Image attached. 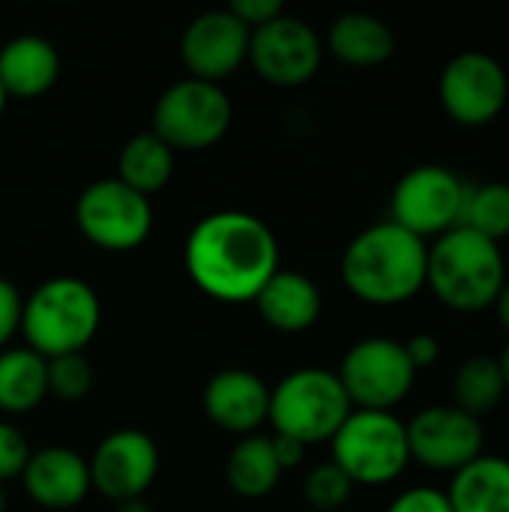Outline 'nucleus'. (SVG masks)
Instances as JSON below:
<instances>
[{"instance_id":"4c0bfd02","label":"nucleus","mask_w":509,"mask_h":512,"mask_svg":"<svg viewBox=\"0 0 509 512\" xmlns=\"http://www.w3.org/2000/svg\"><path fill=\"white\" fill-rule=\"evenodd\" d=\"M6 102H9V96H6L3 87H0V117H3V111H6Z\"/></svg>"},{"instance_id":"58836bf2","label":"nucleus","mask_w":509,"mask_h":512,"mask_svg":"<svg viewBox=\"0 0 509 512\" xmlns=\"http://www.w3.org/2000/svg\"><path fill=\"white\" fill-rule=\"evenodd\" d=\"M0 512H6V492H3V486H0Z\"/></svg>"},{"instance_id":"c756f323","label":"nucleus","mask_w":509,"mask_h":512,"mask_svg":"<svg viewBox=\"0 0 509 512\" xmlns=\"http://www.w3.org/2000/svg\"><path fill=\"white\" fill-rule=\"evenodd\" d=\"M384 512H453L447 492L432 486H417L393 498V504Z\"/></svg>"},{"instance_id":"412c9836","label":"nucleus","mask_w":509,"mask_h":512,"mask_svg":"<svg viewBox=\"0 0 509 512\" xmlns=\"http://www.w3.org/2000/svg\"><path fill=\"white\" fill-rule=\"evenodd\" d=\"M447 501L453 512H509V459L483 453L453 474Z\"/></svg>"},{"instance_id":"473e14b6","label":"nucleus","mask_w":509,"mask_h":512,"mask_svg":"<svg viewBox=\"0 0 509 512\" xmlns=\"http://www.w3.org/2000/svg\"><path fill=\"white\" fill-rule=\"evenodd\" d=\"M405 345V354H408V360H411V366L420 372V369H429V366H435L438 360H441V342H438V336H432V333H414L408 342H402Z\"/></svg>"},{"instance_id":"2f4dec72","label":"nucleus","mask_w":509,"mask_h":512,"mask_svg":"<svg viewBox=\"0 0 509 512\" xmlns=\"http://www.w3.org/2000/svg\"><path fill=\"white\" fill-rule=\"evenodd\" d=\"M249 30H255V27H261V24H267V21H273V18H279L285 9H282V0H234L231 6H228Z\"/></svg>"},{"instance_id":"c9c22d12","label":"nucleus","mask_w":509,"mask_h":512,"mask_svg":"<svg viewBox=\"0 0 509 512\" xmlns=\"http://www.w3.org/2000/svg\"><path fill=\"white\" fill-rule=\"evenodd\" d=\"M114 512H153V510L144 504V498H132V501H120V504H114Z\"/></svg>"},{"instance_id":"f8f14e48","label":"nucleus","mask_w":509,"mask_h":512,"mask_svg":"<svg viewBox=\"0 0 509 512\" xmlns=\"http://www.w3.org/2000/svg\"><path fill=\"white\" fill-rule=\"evenodd\" d=\"M324 60V42L312 24L294 15H279L249 36V57L258 78L276 87H300L312 81Z\"/></svg>"},{"instance_id":"4be33fe9","label":"nucleus","mask_w":509,"mask_h":512,"mask_svg":"<svg viewBox=\"0 0 509 512\" xmlns=\"http://www.w3.org/2000/svg\"><path fill=\"white\" fill-rule=\"evenodd\" d=\"M48 396V360L36 351L3 348L0 351V411L27 414Z\"/></svg>"},{"instance_id":"c85d7f7f","label":"nucleus","mask_w":509,"mask_h":512,"mask_svg":"<svg viewBox=\"0 0 509 512\" xmlns=\"http://www.w3.org/2000/svg\"><path fill=\"white\" fill-rule=\"evenodd\" d=\"M30 444L27 438L6 420H0V486L9 480H21L27 459H30Z\"/></svg>"},{"instance_id":"6e6552de","label":"nucleus","mask_w":509,"mask_h":512,"mask_svg":"<svg viewBox=\"0 0 509 512\" xmlns=\"http://www.w3.org/2000/svg\"><path fill=\"white\" fill-rule=\"evenodd\" d=\"M336 378L351 408L393 411L408 399L417 369L411 366L402 342L387 336H366L345 351Z\"/></svg>"},{"instance_id":"ddd939ff","label":"nucleus","mask_w":509,"mask_h":512,"mask_svg":"<svg viewBox=\"0 0 509 512\" xmlns=\"http://www.w3.org/2000/svg\"><path fill=\"white\" fill-rule=\"evenodd\" d=\"M411 462L429 471H462L486 450L483 420L456 405H429L405 423Z\"/></svg>"},{"instance_id":"5701e85b","label":"nucleus","mask_w":509,"mask_h":512,"mask_svg":"<svg viewBox=\"0 0 509 512\" xmlns=\"http://www.w3.org/2000/svg\"><path fill=\"white\" fill-rule=\"evenodd\" d=\"M174 174V150L153 132L132 135L117 156V180L150 198L165 189Z\"/></svg>"},{"instance_id":"b1692460","label":"nucleus","mask_w":509,"mask_h":512,"mask_svg":"<svg viewBox=\"0 0 509 512\" xmlns=\"http://www.w3.org/2000/svg\"><path fill=\"white\" fill-rule=\"evenodd\" d=\"M228 486L240 498H264L279 486L282 468L273 453L270 435H246L234 444L225 465Z\"/></svg>"},{"instance_id":"7c9ffc66","label":"nucleus","mask_w":509,"mask_h":512,"mask_svg":"<svg viewBox=\"0 0 509 512\" xmlns=\"http://www.w3.org/2000/svg\"><path fill=\"white\" fill-rule=\"evenodd\" d=\"M21 309H24L21 291L0 276V351L12 342L15 333H21Z\"/></svg>"},{"instance_id":"20e7f679","label":"nucleus","mask_w":509,"mask_h":512,"mask_svg":"<svg viewBox=\"0 0 509 512\" xmlns=\"http://www.w3.org/2000/svg\"><path fill=\"white\" fill-rule=\"evenodd\" d=\"M102 324L99 294L78 276H51L30 291L21 309V336L39 357L84 354Z\"/></svg>"},{"instance_id":"f3484780","label":"nucleus","mask_w":509,"mask_h":512,"mask_svg":"<svg viewBox=\"0 0 509 512\" xmlns=\"http://www.w3.org/2000/svg\"><path fill=\"white\" fill-rule=\"evenodd\" d=\"M21 483L36 507L54 512L78 507L93 489L87 459L69 447H42L30 453Z\"/></svg>"},{"instance_id":"4468645a","label":"nucleus","mask_w":509,"mask_h":512,"mask_svg":"<svg viewBox=\"0 0 509 512\" xmlns=\"http://www.w3.org/2000/svg\"><path fill=\"white\" fill-rule=\"evenodd\" d=\"M90 486L108 501L141 498L159 474V450L141 429H117L105 435L87 459Z\"/></svg>"},{"instance_id":"a878e982","label":"nucleus","mask_w":509,"mask_h":512,"mask_svg":"<svg viewBox=\"0 0 509 512\" xmlns=\"http://www.w3.org/2000/svg\"><path fill=\"white\" fill-rule=\"evenodd\" d=\"M459 228H468L492 243H501L504 237H509V183L504 180L468 183Z\"/></svg>"},{"instance_id":"2eb2a0df","label":"nucleus","mask_w":509,"mask_h":512,"mask_svg":"<svg viewBox=\"0 0 509 512\" xmlns=\"http://www.w3.org/2000/svg\"><path fill=\"white\" fill-rule=\"evenodd\" d=\"M252 30L231 9H210L189 21L180 39V57L189 78L222 84L249 57Z\"/></svg>"},{"instance_id":"a211bd4d","label":"nucleus","mask_w":509,"mask_h":512,"mask_svg":"<svg viewBox=\"0 0 509 512\" xmlns=\"http://www.w3.org/2000/svg\"><path fill=\"white\" fill-rule=\"evenodd\" d=\"M57 78L60 54L45 36L24 33L0 45V87L9 99H39Z\"/></svg>"},{"instance_id":"aec40b11","label":"nucleus","mask_w":509,"mask_h":512,"mask_svg":"<svg viewBox=\"0 0 509 512\" xmlns=\"http://www.w3.org/2000/svg\"><path fill=\"white\" fill-rule=\"evenodd\" d=\"M327 51L357 69L381 66L396 51L393 27L369 12H345L327 30Z\"/></svg>"},{"instance_id":"393cba45","label":"nucleus","mask_w":509,"mask_h":512,"mask_svg":"<svg viewBox=\"0 0 509 512\" xmlns=\"http://www.w3.org/2000/svg\"><path fill=\"white\" fill-rule=\"evenodd\" d=\"M507 396L504 372L498 357L492 354H471L459 363L453 375V405L477 420L492 414Z\"/></svg>"},{"instance_id":"9b49d317","label":"nucleus","mask_w":509,"mask_h":512,"mask_svg":"<svg viewBox=\"0 0 509 512\" xmlns=\"http://www.w3.org/2000/svg\"><path fill=\"white\" fill-rule=\"evenodd\" d=\"M468 183L447 165H417L399 177L390 195V222L420 240L459 228Z\"/></svg>"},{"instance_id":"423d86ee","label":"nucleus","mask_w":509,"mask_h":512,"mask_svg":"<svg viewBox=\"0 0 509 512\" xmlns=\"http://www.w3.org/2000/svg\"><path fill=\"white\" fill-rule=\"evenodd\" d=\"M330 447L333 465H339L354 486H387L411 465L408 432L393 411L354 408Z\"/></svg>"},{"instance_id":"6ab92c4d","label":"nucleus","mask_w":509,"mask_h":512,"mask_svg":"<svg viewBox=\"0 0 509 512\" xmlns=\"http://www.w3.org/2000/svg\"><path fill=\"white\" fill-rule=\"evenodd\" d=\"M261 321L279 333H303L309 330L324 309V297L315 279L297 270H276L270 282L252 300Z\"/></svg>"},{"instance_id":"bb28decb","label":"nucleus","mask_w":509,"mask_h":512,"mask_svg":"<svg viewBox=\"0 0 509 512\" xmlns=\"http://www.w3.org/2000/svg\"><path fill=\"white\" fill-rule=\"evenodd\" d=\"M354 495V483L348 480V474L333 465V462H324L318 468H312L306 474V483H303V498L312 510L318 512H336L342 510Z\"/></svg>"},{"instance_id":"f257e3e1","label":"nucleus","mask_w":509,"mask_h":512,"mask_svg":"<svg viewBox=\"0 0 509 512\" xmlns=\"http://www.w3.org/2000/svg\"><path fill=\"white\" fill-rule=\"evenodd\" d=\"M183 264L201 294L219 303H252L279 270V240L255 213L216 210L186 234Z\"/></svg>"},{"instance_id":"0eeeda50","label":"nucleus","mask_w":509,"mask_h":512,"mask_svg":"<svg viewBox=\"0 0 509 512\" xmlns=\"http://www.w3.org/2000/svg\"><path fill=\"white\" fill-rule=\"evenodd\" d=\"M234 120V105L222 84L201 78H180L162 90L153 108V135L171 150H210L216 147Z\"/></svg>"},{"instance_id":"f03ea898","label":"nucleus","mask_w":509,"mask_h":512,"mask_svg":"<svg viewBox=\"0 0 509 512\" xmlns=\"http://www.w3.org/2000/svg\"><path fill=\"white\" fill-rule=\"evenodd\" d=\"M426 258L429 243L387 219L363 228L345 246L339 273L357 300L399 306L426 288Z\"/></svg>"},{"instance_id":"9d476101","label":"nucleus","mask_w":509,"mask_h":512,"mask_svg":"<svg viewBox=\"0 0 509 512\" xmlns=\"http://www.w3.org/2000/svg\"><path fill=\"white\" fill-rule=\"evenodd\" d=\"M438 99L453 123L468 126V129L489 126L507 108V69L489 51H480V48L459 51L441 69Z\"/></svg>"},{"instance_id":"cd10ccee","label":"nucleus","mask_w":509,"mask_h":512,"mask_svg":"<svg viewBox=\"0 0 509 512\" xmlns=\"http://www.w3.org/2000/svg\"><path fill=\"white\" fill-rule=\"evenodd\" d=\"M93 387V366L84 354H63L48 360V393L63 402H78Z\"/></svg>"},{"instance_id":"72a5a7b5","label":"nucleus","mask_w":509,"mask_h":512,"mask_svg":"<svg viewBox=\"0 0 509 512\" xmlns=\"http://www.w3.org/2000/svg\"><path fill=\"white\" fill-rule=\"evenodd\" d=\"M270 441H273V453H276V462H279V468H282V471L297 468V465L303 462L306 447H303L300 441L285 438V435H270Z\"/></svg>"},{"instance_id":"dca6fc26","label":"nucleus","mask_w":509,"mask_h":512,"mask_svg":"<svg viewBox=\"0 0 509 512\" xmlns=\"http://www.w3.org/2000/svg\"><path fill=\"white\" fill-rule=\"evenodd\" d=\"M204 411L231 435H258L270 411V387L249 369H222L204 387Z\"/></svg>"},{"instance_id":"1a4fd4ad","label":"nucleus","mask_w":509,"mask_h":512,"mask_svg":"<svg viewBox=\"0 0 509 512\" xmlns=\"http://www.w3.org/2000/svg\"><path fill=\"white\" fill-rule=\"evenodd\" d=\"M75 225L96 249L132 252L153 231L150 198L117 177L93 180L75 201Z\"/></svg>"},{"instance_id":"39448f33","label":"nucleus","mask_w":509,"mask_h":512,"mask_svg":"<svg viewBox=\"0 0 509 512\" xmlns=\"http://www.w3.org/2000/svg\"><path fill=\"white\" fill-rule=\"evenodd\" d=\"M351 411L354 408L336 372L306 366L294 369L270 390L267 423L273 426V435H285L309 447L333 441Z\"/></svg>"},{"instance_id":"f704fd0d","label":"nucleus","mask_w":509,"mask_h":512,"mask_svg":"<svg viewBox=\"0 0 509 512\" xmlns=\"http://www.w3.org/2000/svg\"><path fill=\"white\" fill-rule=\"evenodd\" d=\"M492 309H495V315H498V321H501V327L509 333V279L504 282V288H501V294H498V300L492 303Z\"/></svg>"},{"instance_id":"7ed1b4c3","label":"nucleus","mask_w":509,"mask_h":512,"mask_svg":"<svg viewBox=\"0 0 509 512\" xmlns=\"http://www.w3.org/2000/svg\"><path fill=\"white\" fill-rule=\"evenodd\" d=\"M507 282L501 243L468 228H453L429 243L426 288L453 312L477 315L492 309Z\"/></svg>"},{"instance_id":"e433bc0d","label":"nucleus","mask_w":509,"mask_h":512,"mask_svg":"<svg viewBox=\"0 0 509 512\" xmlns=\"http://www.w3.org/2000/svg\"><path fill=\"white\" fill-rule=\"evenodd\" d=\"M498 363H501V372H504V384H507V393H509V342H507V348H504V354L498 357Z\"/></svg>"}]
</instances>
